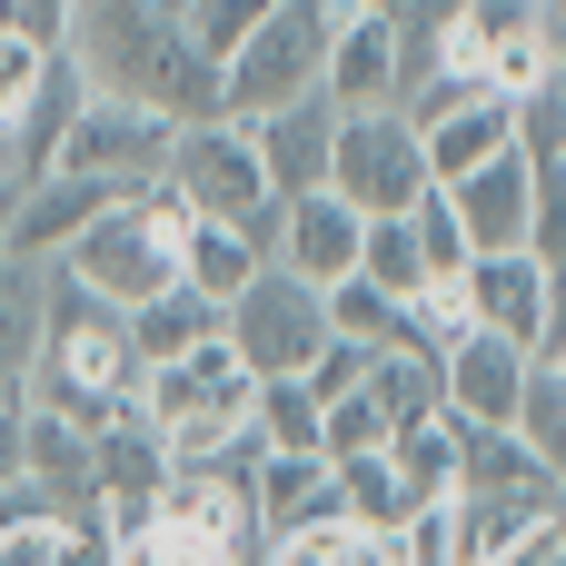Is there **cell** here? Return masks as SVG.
<instances>
[{"label":"cell","mask_w":566,"mask_h":566,"mask_svg":"<svg viewBox=\"0 0 566 566\" xmlns=\"http://www.w3.org/2000/svg\"><path fill=\"white\" fill-rule=\"evenodd\" d=\"M30 408L70 418L80 438H99V428H119V418L139 408V348H129V308L90 298L70 269H50V328H40Z\"/></svg>","instance_id":"obj_1"},{"label":"cell","mask_w":566,"mask_h":566,"mask_svg":"<svg viewBox=\"0 0 566 566\" xmlns=\"http://www.w3.org/2000/svg\"><path fill=\"white\" fill-rule=\"evenodd\" d=\"M179 239H189V209H179V189L159 179V189H129L119 209H99L50 269H70L90 298H109V308H149L159 289H179Z\"/></svg>","instance_id":"obj_2"},{"label":"cell","mask_w":566,"mask_h":566,"mask_svg":"<svg viewBox=\"0 0 566 566\" xmlns=\"http://www.w3.org/2000/svg\"><path fill=\"white\" fill-rule=\"evenodd\" d=\"M249 408H259V378L239 368L229 338H209V348H189L169 368H139V418L159 428L169 468H209L219 448H239L249 438Z\"/></svg>","instance_id":"obj_3"},{"label":"cell","mask_w":566,"mask_h":566,"mask_svg":"<svg viewBox=\"0 0 566 566\" xmlns=\"http://www.w3.org/2000/svg\"><path fill=\"white\" fill-rule=\"evenodd\" d=\"M358 20V0H269V20L239 40V60L219 70V109L229 119H269V109H289V99H308L318 90V70H328V40Z\"/></svg>","instance_id":"obj_4"},{"label":"cell","mask_w":566,"mask_h":566,"mask_svg":"<svg viewBox=\"0 0 566 566\" xmlns=\"http://www.w3.org/2000/svg\"><path fill=\"white\" fill-rule=\"evenodd\" d=\"M169 189H179L189 219L249 229L259 249L279 239V189H269V159H259V129L249 119H189L169 139Z\"/></svg>","instance_id":"obj_5"},{"label":"cell","mask_w":566,"mask_h":566,"mask_svg":"<svg viewBox=\"0 0 566 566\" xmlns=\"http://www.w3.org/2000/svg\"><path fill=\"white\" fill-rule=\"evenodd\" d=\"M219 338L239 348L249 378H308L318 348H328V298L289 269H259L229 308H219Z\"/></svg>","instance_id":"obj_6"},{"label":"cell","mask_w":566,"mask_h":566,"mask_svg":"<svg viewBox=\"0 0 566 566\" xmlns=\"http://www.w3.org/2000/svg\"><path fill=\"white\" fill-rule=\"evenodd\" d=\"M328 189L358 209V219H408L438 179H428V149L398 109H338V149H328Z\"/></svg>","instance_id":"obj_7"},{"label":"cell","mask_w":566,"mask_h":566,"mask_svg":"<svg viewBox=\"0 0 566 566\" xmlns=\"http://www.w3.org/2000/svg\"><path fill=\"white\" fill-rule=\"evenodd\" d=\"M169 139H179V119H159L149 99L90 90L80 119H70V139H60V169L109 179V189H159V179H169Z\"/></svg>","instance_id":"obj_8"},{"label":"cell","mask_w":566,"mask_h":566,"mask_svg":"<svg viewBox=\"0 0 566 566\" xmlns=\"http://www.w3.org/2000/svg\"><path fill=\"white\" fill-rule=\"evenodd\" d=\"M90 488H99V527L109 537H139V527H159V497H169V448H159V428L129 408L119 428H99L90 438Z\"/></svg>","instance_id":"obj_9"},{"label":"cell","mask_w":566,"mask_h":566,"mask_svg":"<svg viewBox=\"0 0 566 566\" xmlns=\"http://www.w3.org/2000/svg\"><path fill=\"white\" fill-rule=\"evenodd\" d=\"M358 249H368V219H358L338 189H308V199H289V209H279L269 269H289V279H308V289L328 298L338 279H358Z\"/></svg>","instance_id":"obj_10"},{"label":"cell","mask_w":566,"mask_h":566,"mask_svg":"<svg viewBox=\"0 0 566 566\" xmlns=\"http://www.w3.org/2000/svg\"><path fill=\"white\" fill-rule=\"evenodd\" d=\"M527 348L517 338H458L448 358H438V378H448V418L458 428H517V398H527Z\"/></svg>","instance_id":"obj_11"},{"label":"cell","mask_w":566,"mask_h":566,"mask_svg":"<svg viewBox=\"0 0 566 566\" xmlns=\"http://www.w3.org/2000/svg\"><path fill=\"white\" fill-rule=\"evenodd\" d=\"M408 70H398V20L358 0V20L328 40V70H318V99L328 109H398Z\"/></svg>","instance_id":"obj_12"},{"label":"cell","mask_w":566,"mask_h":566,"mask_svg":"<svg viewBox=\"0 0 566 566\" xmlns=\"http://www.w3.org/2000/svg\"><path fill=\"white\" fill-rule=\"evenodd\" d=\"M129 189H109V179H80V169H40L30 189H20V209H10V259H60L99 209H119Z\"/></svg>","instance_id":"obj_13"},{"label":"cell","mask_w":566,"mask_h":566,"mask_svg":"<svg viewBox=\"0 0 566 566\" xmlns=\"http://www.w3.org/2000/svg\"><path fill=\"white\" fill-rule=\"evenodd\" d=\"M259 129V159H269V189H279V209L289 199H308V189H328V149H338V109L308 90V99H289V109H269V119H249Z\"/></svg>","instance_id":"obj_14"},{"label":"cell","mask_w":566,"mask_h":566,"mask_svg":"<svg viewBox=\"0 0 566 566\" xmlns=\"http://www.w3.org/2000/svg\"><path fill=\"white\" fill-rule=\"evenodd\" d=\"M249 507H259V547H289L308 527H338V468L328 458H259Z\"/></svg>","instance_id":"obj_15"},{"label":"cell","mask_w":566,"mask_h":566,"mask_svg":"<svg viewBox=\"0 0 566 566\" xmlns=\"http://www.w3.org/2000/svg\"><path fill=\"white\" fill-rule=\"evenodd\" d=\"M458 497H507V507H537V517L566 507V488L527 458L517 428H458Z\"/></svg>","instance_id":"obj_16"},{"label":"cell","mask_w":566,"mask_h":566,"mask_svg":"<svg viewBox=\"0 0 566 566\" xmlns=\"http://www.w3.org/2000/svg\"><path fill=\"white\" fill-rule=\"evenodd\" d=\"M547 269L527 259V249H497V259H468V308H478V328L488 338H517L527 358H537V328H547Z\"/></svg>","instance_id":"obj_17"},{"label":"cell","mask_w":566,"mask_h":566,"mask_svg":"<svg viewBox=\"0 0 566 566\" xmlns=\"http://www.w3.org/2000/svg\"><path fill=\"white\" fill-rule=\"evenodd\" d=\"M448 199H458L468 249H478V259H497V249H527V199H537V169H527V149H507V159H488L478 179H458Z\"/></svg>","instance_id":"obj_18"},{"label":"cell","mask_w":566,"mask_h":566,"mask_svg":"<svg viewBox=\"0 0 566 566\" xmlns=\"http://www.w3.org/2000/svg\"><path fill=\"white\" fill-rule=\"evenodd\" d=\"M418 149H428V179L458 189V179H478L488 159L517 149V99H468V109H448L438 129H418Z\"/></svg>","instance_id":"obj_19"},{"label":"cell","mask_w":566,"mask_h":566,"mask_svg":"<svg viewBox=\"0 0 566 566\" xmlns=\"http://www.w3.org/2000/svg\"><path fill=\"white\" fill-rule=\"evenodd\" d=\"M358 398H368V408L388 418V448H398L408 428L448 418V378H438V358H428V348H388V358H368Z\"/></svg>","instance_id":"obj_20"},{"label":"cell","mask_w":566,"mask_h":566,"mask_svg":"<svg viewBox=\"0 0 566 566\" xmlns=\"http://www.w3.org/2000/svg\"><path fill=\"white\" fill-rule=\"evenodd\" d=\"M40 328H50V259H10L0 249V388H30Z\"/></svg>","instance_id":"obj_21"},{"label":"cell","mask_w":566,"mask_h":566,"mask_svg":"<svg viewBox=\"0 0 566 566\" xmlns=\"http://www.w3.org/2000/svg\"><path fill=\"white\" fill-rule=\"evenodd\" d=\"M269 269V249L249 239V229H219V219H189V239H179V289H199L209 308H229L249 279Z\"/></svg>","instance_id":"obj_22"},{"label":"cell","mask_w":566,"mask_h":566,"mask_svg":"<svg viewBox=\"0 0 566 566\" xmlns=\"http://www.w3.org/2000/svg\"><path fill=\"white\" fill-rule=\"evenodd\" d=\"M209 338H219V308H209L199 289H159L149 308H129L139 368H169V358H189V348H209Z\"/></svg>","instance_id":"obj_23"},{"label":"cell","mask_w":566,"mask_h":566,"mask_svg":"<svg viewBox=\"0 0 566 566\" xmlns=\"http://www.w3.org/2000/svg\"><path fill=\"white\" fill-rule=\"evenodd\" d=\"M259 448L269 458H328V408L308 378H259V408H249Z\"/></svg>","instance_id":"obj_24"},{"label":"cell","mask_w":566,"mask_h":566,"mask_svg":"<svg viewBox=\"0 0 566 566\" xmlns=\"http://www.w3.org/2000/svg\"><path fill=\"white\" fill-rule=\"evenodd\" d=\"M328 468H338V517H348V527H378V537H398V527L418 517V497L398 488L388 448H378V458H328Z\"/></svg>","instance_id":"obj_25"},{"label":"cell","mask_w":566,"mask_h":566,"mask_svg":"<svg viewBox=\"0 0 566 566\" xmlns=\"http://www.w3.org/2000/svg\"><path fill=\"white\" fill-rule=\"evenodd\" d=\"M20 478L70 488V497H90V507H99V488H90V438H80L70 418H50V408H30V428H20Z\"/></svg>","instance_id":"obj_26"},{"label":"cell","mask_w":566,"mask_h":566,"mask_svg":"<svg viewBox=\"0 0 566 566\" xmlns=\"http://www.w3.org/2000/svg\"><path fill=\"white\" fill-rule=\"evenodd\" d=\"M328 338H358L368 358H388V348H408V298H388L368 279H338L328 289Z\"/></svg>","instance_id":"obj_27"},{"label":"cell","mask_w":566,"mask_h":566,"mask_svg":"<svg viewBox=\"0 0 566 566\" xmlns=\"http://www.w3.org/2000/svg\"><path fill=\"white\" fill-rule=\"evenodd\" d=\"M388 468H398V488L428 507V497H458V418H428V428H408L398 448H388Z\"/></svg>","instance_id":"obj_28"},{"label":"cell","mask_w":566,"mask_h":566,"mask_svg":"<svg viewBox=\"0 0 566 566\" xmlns=\"http://www.w3.org/2000/svg\"><path fill=\"white\" fill-rule=\"evenodd\" d=\"M517 438H527V458H537V468H547V478L566 488V368H547V358L527 368V398H517Z\"/></svg>","instance_id":"obj_29"},{"label":"cell","mask_w":566,"mask_h":566,"mask_svg":"<svg viewBox=\"0 0 566 566\" xmlns=\"http://www.w3.org/2000/svg\"><path fill=\"white\" fill-rule=\"evenodd\" d=\"M358 279L388 289V298H418L428 289V259H418V229L408 219H368V249H358Z\"/></svg>","instance_id":"obj_30"},{"label":"cell","mask_w":566,"mask_h":566,"mask_svg":"<svg viewBox=\"0 0 566 566\" xmlns=\"http://www.w3.org/2000/svg\"><path fill=\"white\" fill-rule=\"evenodd\" d=\"M458 338H478V308H468V279H428V289L408 298V348L448 358Z\"/></svg>","instance_id":"obj_31"},{"label":"cell","mask_w":566,"mask_h":566,"mask_svg":"<svg viewBox=\"0 0 566 566\" xmlns=\"http://www.w3.org/2000/svg\"><path fill=\"white\" fill-rule=\"evenodd\" d=\"M527 169H537V199H527V259H537L547 279H566V149L527 159Z\"/></svg>","instance_id":"obj_32"},{"label":"cell","mask_w":566,"mask_h":566,"mask_svg":"<svg viewBox=\"0 0 566 566\" xmlns=\"http://www.w3.org/2000/svg\"><path fill=\"white\" fill-rule=\"evenodd\" d=\"M259 566H398V557H388V537H378V527H348V517H338V527H308V537L269 547Z\"/></svg>","instance_id":"obj_33"},{"label":"cell","mask_w":566,"mask_h":566,"mask_svg":"<svg viewBox=\"0 0 566 566\" xmlns=\"http://www.w3.org/2000/svg\"><path fill=\"white\" fill-rule=\"evenodd\" d=\"M259 20H269V0H179V30H189V50H199V60H219V70L239 60V40H249Z\"/></svg>","instance_id":"obj_34"},{"label":"cell","mask_w":566,"mask_h":566,"mask_svg":"<svg viewBox=\"0 0 566 566\" xmlns=\"http://www.w3.org/2000/svg\"><path fill=\"white\" fill-rule=\"evenodd\" d=\"M119 566H249V557L219 547V537H199V527H179V517H159V527L119 537Z\"/></svg>","instance_id":"obj_35"},{"label":"cell","mask_w":566,"mask_h":566,"mask_svg":"<svg viewBox=\"0 0 566 566\" xmlns=\"http://www.w3.org/2000/svg\"><path fill=\"white\" fill-rule=\"evenodd\" d=\"M408 229H418V259H428V279H468V229H458V199L448 189H428L418 209H408Z\"/></svg>","instance_id":"obj_36"},{"label":"cell","mask_w":566,"mask_h":566,"mask_svg":"<svg viewBox=\"0 0 566 566\" xmlns=\"http://www.w3.org/2000/svg\"><path fill=\"white\" fill-rule=\"evenodd\" d=\"M60 60H70V50H40L30 30H0V129L50 90V70H60Z\"/></svg>","instance_id":"obj_37"},{"label":"cell","mask_w":566,"mask_h":566,"mask_svg":"<svg viewBox=\"0 0 566 566\" xmlns=\"http://www.w3.org/2000/svg\"><path fill=\"white\" fill-rule=\"evenodd\" d=\"M388 557H398V566H458V507H448V497H428V507L388 537Z\"/></svg>","instance_id":"obj_38"},{"label":"cell","mask_w":566,"mask_h":566,"mask_svg":"<svg viewBox=\"0 0 566 566\" xmlns=\"http://www.w3.org/2000/svg\"><path fill=\"white\" fill-rule=\"evenodd\" d=\"M358 378H368V348H358V338H328V348H318V368H308V388H318V408H338V398H358Z\"/></svg>","instance_id":"obj_39"},{"label":"cell","mask_w":566,"mask_h":566,"mask_svg":"<svg viewBox=\"0 0 566 566\" xmlns=\"http://www.w3.org/2000/svg\"><path fill=\"white\" fill-rule=\"evenodd\" d=\"M70 20H80V0H10V30H30L40 50H70Z\"/></svg>","instance_id":"obj_40"},{"label":"cell","mask_w":566,"mask_h":566,"mask_svg":"<svg viewBox=\"0 0 566 566\" xmlns=\"http://www.w3.org/2000/svg\"><path fill=\"white\" fill-rule=\"evenodd\" d=\"M0 566H60V527H0Z\"/></svg>","instance_id":"obj_41"},{"label":"cell","mask_w":566,"mask_h":566,"mask_svg":"<svg viewBox=\"0 0 566 566\" xmlns=\"http://www.w3.org/2000/svg\"><path fill=\"white\" fill-rule=\"evenodd\" d=\"M20 428H30V388H0V488L20 478Z\"/></svg>","instance_id":"obj_42"},{"label":"cell","mask_w":566,"mask_h":566,"mask_svg":"<svg viewBox=\"0 0 566 566\" xmlns=\"http://www.w3.org/2000/svg\"><path fill=\"white\" fill-rule=\"evenodd\" d=\"M497 566H566V527H557V517H547V527H527Z\"/></svg>","instance_id":"obj_43"},{"label":"cell","mask_w":566,"mask_h":566,"mask_svg":"<svg viewBox=\"0 0 566 566\" xmlns=\"http://www.w3.org/2000/svg\"><path fill=\"white\" fill-rule=\"evenodd\" d=\"M20 189H30V179H20V169L0 159V249H10V209H20Z\"/></svg>","instance_id":"obj_44"},{"label":"cell","mask_w":566,"mask_h":566,"mask_svg":"<svg viewBox=\"0 0 566 566\" xmlns=\"http://www.w3.org/2000/svg\"><path fill=\"white\" fill-rule=\"evenodd\" d=\"M547 368H566V358H547Z\"/></svg>","instance_id":"obj_45"}]
</instances>
